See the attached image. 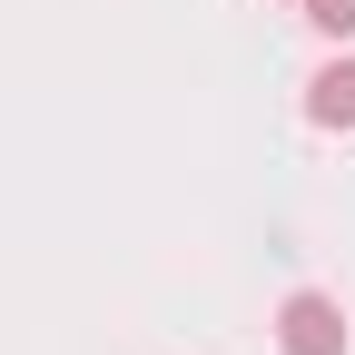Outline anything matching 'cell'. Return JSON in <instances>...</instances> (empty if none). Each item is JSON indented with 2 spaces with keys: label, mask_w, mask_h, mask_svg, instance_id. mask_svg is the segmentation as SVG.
Listing matches in <instances>:
<instances>
[{
  "label": "cell",
  "mask_w": 355,
  "mask_h": 355,
  "mask_svg": "<svg viewBox=\"0 0 355 355\" xmlns=\"http://www.w3.org/2000/svg\"><path fill=\"white\" fill-rule=\"evenodd\" d=\"M277 336H286V355H345V316H336V296H286Z\"/></svg>",
  "instance_id": "obj_1"
},
{
  "label": "cell",
  "mask_w": 355,
  "mask_h": 355,
  "mask_svg": "<svg viewBox=\"0 0 355 355\" xmlns=\"http://www.w3.org/2000/svg\"><path fill=\"white\" fill-rule=\"evenodd\" d=\"M306 20H316V30H336V40H345V30H355V0H306Z\"/></svg>",
  "instance_id": "obj_3"
},
{
  "label": "cell",
  "mask_w": 355,
  "mask_h": 355,
  "mask_svg": "<svg viewBox=\"0 0 355 355\" xmlns=\"http://www.w3.org/2000/svg\"><path fill=\"white\" fill-rule=\"evenodd\" d=\"M306 119L316 128H355V60H326L306 79Z\"/></svg>",
  "instance_id": "obj_2"
}]
</instances>
